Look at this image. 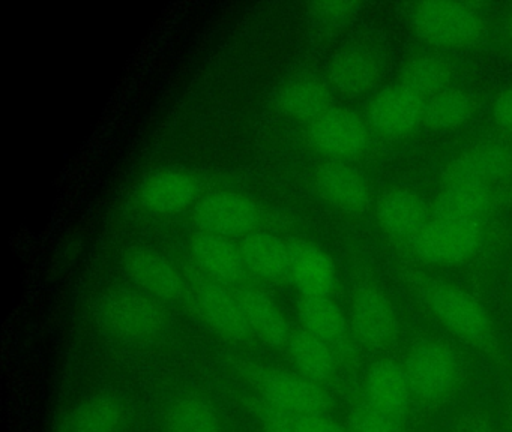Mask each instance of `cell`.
<instances>
[{
	"label": "cell",
	"mask_w": 512,
	"mask_h": 432,
	"mask_svg": "<svg viewBox=\"0 0 512 432\" xmlns=\"http://www.w3.org/2000/svg\"><path fill=\"white\" fill-rule=\"evenodd\" d=\"M404 278L431 317L449 333L485 353L497 350L496 327L481 300L458 285L430 278L413 267L404 269Z\"/></svg>",
	"instance_id": "obj_1"
},
{
	"label": "cell",
	"mask_w": 512,
	"mask_h": 432,
	"mask_svg": "<svg viewBox=\"0 0 512 432\" xmlns=\"http://www.w3.org/2000/svg\"><path fill=\"white\" fill-rule=\"evenodd\" d=\"M95 320L107 335L130 344L157 341L169 326L157 299L131 288L106 291L95 305Z\"/></svg>",
	"instance_id": "obj_2"
},
{
	"label": "cell",
	"mask_w": 512,
	"mask_h": 432,
	"mask_svg": "<svg viewBox=\"0 0 512 432\" xmlns=\"http://www.w3.org/2000/svg\"><path fill=\"white\" fill-rule=\"evenodd\" d=\"M416 35L440 48H467L478 45L487 33V23L475 6L449 0H427L412 9Z\"/></svg>",
	"instance_id": "obj_3"
},
{
	"label": "cell",
	"mask_w": 512,
	"mask_h": 432,
	"mask_svg": "<svg viewBox=\"0 0 512 432\" xmlns=\"http://www.w3.org/2000/svg\"><path fill=\"white\" fill-rule=\"evenodd\" d=\"M406 242L419 261L439 266L460 264L481 248L484 224L430 218Z\"/></svg>",
	"instance_id": "obj_4"
},
{
	"label": "cell",
	"mask_w": 512,
	"mask_h": 432,
	"mask_svg": "<svg viewBox=\"0 0 512 432\" xmlns=\"http://www.w3.org/2000/svg\"><path fill=\"white\" fill-rule=\"evenodd\" d=\"M413 398L439 402L451 395L461 377V363L449 345L434 339L419 342L403 363Z\"/></svg>",
	"instance_id": "obj_5"
},
{
	"label": "cell",
	"mask_w": 512,
	"mask_h": 432,
	"mask_svg": "<svg viewBox=\"0 0 512 432\" xmlns=\"http://www.w3.org/2000/svg\"><path fill=\"white\" fill-rule=\"evenodd\" d=\"M349 321L355 338L371 350L389 347L397 338L394 303L374 279H362L353 290Z\"/></svg>",
	"instance_id": "obj_6"
},
{
	"label": "cell",
	"mask_w": 512,
	"mask_h": 432,
	"mask_svg": "<svg viewBox=\"0 0 512 432\" xmlns=\"http://www.w3.org/2000/svg\"><path fill=\"white\" fill-rule=\"evenodd\" d=\"M308 140L317 152L331 161L349 162L367 152L371 134L358 113L332 107L308 123Z\"/></svg>",
	"instance_id": "obj_7"
},
{
	"label": "cell",
	"mask_w": 512,
	"mask_h": 432,
	"mask_svg": "<svg viewBox=\"0 0 512 432\" xmlns=\"http://www.w3.org/2000/svg\"><path fill=\"white\" fill-rule=\"evenodd\" d=\"M259 389L266 405L289 416L329 413L331 410V396L322 384L314 383L296 371L268 369L260 377Z\"/></svg>",
	"instance_id": "obj_8"
},
{
	"label": "cell",
	"mask_w": 512,
	"mask_h": 432,
	"mask_svg": "<svg viewBox=\"0 0 512 432\" xmlns=\"http://www.w3.org/2000/svg\"><path fill=\"white\" fill-rule=\"evenodd\" d=\"M413 393L403 363L379 360L370 366L362 384V405L403 426Z\"/></svg>",
	"instance_id": "obj_9"
},
{
	"label": "cell",
	"mask_w": 512,
	"mask_h": 432,
	"mask_svg": "<svg viewBox=\"0 0 512 432\" xmlns=\"http://www.w3.org/2000/svg\"><path fill=\"white\" fill-rule=\"evenodd\" d=\"M259 207L247 195L218 191L206 195L194 210L200 231L218 236H248L259 224Z\"/></svg>",
	"instance_id": "obj_10"
},
{
	"label": "cell",
	"mask_w": 512,
	"mask_h": 432,
	"mask_svg": "<svg viewBox=\"0 0 512 432\" xmlns=\"http://www.w3.org/2000/svg\"><path fill=\"white\" fill-rule=\"evenodd\" d=\"M124 269L140 291L164 302L184 296L181 272L170 258L151 248H133L125 254Z\"/></svg>",
	"instance_id": "obj_11"
},
{
	"label": "cell",
	"mask_w": 512,
	"mask_h": 432,
	"mask_svg": "<svg viewBox=\"0 0 512 432\" xmlns=\"http://www.w3.org/2000/svg\"><path fill=\"white\" fill-rule=\"evenodd\" d=\"M317 194L335 209L364 213L371 204V188L361 171L349 162H323L314 171Z\"/></svg>",
	"instance_id": "obj_12"
},
{
	"label": "cell",
	"mask_w": 512,
	"mask_h": 432,
	"mask_svg": "<svg viewBox=\"0 0 512 432\" xmlns=\"http://www.w3.org/2000/svg\"><path fill=\"white\" fill-rule=\"evenodd\" d=\"M512 174L511 147L499 143L476 144L455 156L442 177L443 183L469 182L494 188Z\"/></svg>",
	"instance_id": "obj_13"
},
{
	"label": "cell",
	"mask_w": 512,
	"mask_h": 432,
	"mask_svg": "<svg viewBox=\"0 0 512 432\" xmlns=\"http://www.w3.org/2000/svg\"><path fill=\"white\" fill-rule=\"evenodd\" d=\"M424 104L400 84L386 87L371 102V125L386 137H407L424 122Z\"/></svg>",
	"instance_id": "obj_14"
},
{
	"label": "cell",
	"mask_w": 512,
	"mask_h": 432,
	"mask_svg": "<svg viewBox=\"0 0 512 432\" xmlns=\"http://www.w3.org/2000/svg\"><path fill=\"white\" fill-rule=\"evenodd\" d=\"M289 282L301 296H331L337 267L331 255L307 240L289 242Z\"/></svg>",
	"instance_id": "obj_15"
},
{
	"label": "cell",
	"mask_w": 512,
	"mask_h": 432,
	"mask_svg": "<svg viewBox=\"0 0 512 432\" xmlns=\"http://www.w3.org/2000/svg\"><path fill=\"white\" fill-rule=\"evenodd\" d=\"M194 305L203 323L223 338L244 341L251 335L238 294L227 290L226 285L218 282L199 285Z\"/></svg>",
	"instance_id": "obj_16"
},
{
	"label": "cell",
	"mask_w": 512,
	"mask_h": 432,
	"mask_svg": "<svg viewBox=\"0 0 512 432\" xmlns=\"http://www.w3.org/2000/svg\"><path fill=\"white\" fill-rule=\"evenodd\" d=\"M190 249L197 266L214 282L235 285L245 278L241 249L229 237L199 231L191 239Z\"/></svg>",
	"instance_id": "obj_17"
},
{
	"label": "cell",
	"mask_w": 512,
	"mask_h": 432,
	"mask_svg": "<svg viewBox=\"0 0 512 432\" xmlns=\"http://www.w3.org/2000/svg\"><path fill=\"white\" fill-rule=\"evenodd\" d=\"M197 182L184 170L155 171L140 185L139 197L143 206L160 215L182 212L196 200Z\"/></svg>",
	"instance_id": "obj_18"
},
{
	"label": "cell",
	"mask_w": 512,
	"mask_h": 432,
	"mask_svg": "<svg viewBox=\"0 0 512 432\" xmlns=\"http://www.w3.org/2000/svg\"><path fill=\"white\" fill-rule=\"evenodd\" d=\"M296 309L302 329L331 345L337 354L349 351L352 327L331 296H301Z\"/></svg>",
	"instance_id": "obj_19"
},
{
	"label": "cell",
	"mask_w": 512,
	"mask_h": 432,
	"mask_svg": "<svg viewBox=\"0 0 512 432\" xmlns=\"http://www.w3.org/2000/svg\"><path fill=\"white\" fill-rule=\"evenodd\" d=\"M127 411L118 396L95 393L77 402L56 425L55 432H121Z\"/></svg>",
	"instance_id": "obj_20"
},
{
	"label": "cell",
	"mask_w": 512,
	"mask_h": 432,
	"mask_svg": "<svg viewBox=\"0 0 512 432\" xmlns=\"http://www.w3.org/2000/svg\"><path fill=\"white\" fill-rule=\"evenodd\" d=\"M275 104L290 119L311 123L332 108L331 90L314 75H293L281 81Z\"/></svg>",
	"instance_id": "obj_21"
},
{
	"label": "cell",
	"mask_w": 512,
	"mask_h": 432,
	"mask_svg": "<svg viewBox=\"0 0 512 432\" xmlns=\"http://www.w3.org/2000/svg\"><path fill=\"white\" fill-rule=\"evenodd\" d=\"M376 219L388 236L409 240L430 218L424 201L415 191L394 186L377 200Z\"/></svg>",
	"instance_id": "obj_22"
},
{
	"label": "cell",
	"mask_w": 512,
	"mask_h": 432,
	"mask_svg": "<svg viewBox=\"0 0 512 432\" xmlns=\"http://www.w3.org/2000/svg\"><path fill=\"white\" fill-rule=\"evenodd\" d=\"M494 204V188L479 183H443L433 216L448 221L482 222Z\"/></svg>",
	"instance_id": "obj_23"
},
{
	"label": "cell",
	"mask_w": 512,
	"mask_h": 432,
	"mask_svg": "<svg viewBox=\"0 0 512 432\" xmlns=\"http://www.w3.org/2000/svg\"><path fill=\"white\" fill-rule=\"evenodd\" d=\"M238 299L251 335L268 347H286L293 329L280 306L268 294L254 288L239 291Z\"/></svg>",
	"instance_id": "obj_24"
},
{
	"label": "cell",
	"mask_w": 512,
	"mask_h": 432,
	"mask_svg": "<svg viewBox=\"0 0 512 432\" xmlns=\"http://www.w3.org/2000/svg\"><path fill=\"white\" fill-rule=\"evenodd\" d=\"M242 260L247 272L269 282L289 281V243L266 231H253L242 240Z\"/></svg>",
	"instance_id": "obj_25"
},
{
	"label": "cell",
	"mask_w": 512,
	"mask_h": 432,
	"mask_svg": "<svg viewBox=\"0 0 512 432\" xmlns=\"http://www.w3.org/2000/svg\"><path fill=\"white\" fill-rule=\"evenodd\" d=\"M284 348L295 371L314 383L323 386L337 374L338 354L334 348L302 327L292 330Z\"/></svg>",
	"instance_id": "obj_26"
},
{
	"label": "cell",
	"mask_w": 512,
	"mask_h": 432,
	"mask_svg": "<svg viewBox=\"0 0 512 432\" xmlns=\"http://www.w3.org/2000/svg\"><path fill=\"white\" fill-rule=\"evenodd\" d=\"M379 80V60L365 48H346L335 54L329 65V81L344 95L370 92Z\"/></svg>",
	"instance_id": "obj_27"
},
{
	"label": "cell",
	"mask_w": 512,
	"mask_h": 432,
	"mask_svg": "<svg viewBox=\"0 0 512 432\" xmlns=\"http://www.w3.org/2000/svg\"><path fill=\"white\" fill-rule=\"evenodd\" d=\"M452 75L454 69L445 57L431 53L418 54L404 63L398 84L422 101H427L451 87Z\"/></svg>",
	"instance_id": "obj_28"
},
{
	"label": "cell",
	"mask_w": 512,
	"mask_h": 432,
	"mask_svg": "<svg viewBox=\"0 0 512 432\" xmlns=\"http://www.w3.org/2000/svg\"><path fill=\"white\" fill-rule=\"evenodd\" d=\"M166 432H223L220 414L214 405L196 393L178 396L164 414Z\"/></svg>",
	"instance_id": "obj_29"
},
{
	"label": "cell",
	"mask_w": 512,
	"mask_h": 432,
	"mask_svg": "<svg viewBox=\"0 0 512 432\" xmlns=\"http://www.w3.org/2000/svg\"><path fill=\"white\" fill-rule=\"evenodd\" d=\"M473 113L475 102L472 96L463 90L449 87L425 101L422 125L430 131H454L466 125Z\"/></svg>",
	"instance_id": "obj_30"
},
{
	"label": "cell",
	"mask_w": 512,
	"mask_h": 432,
	"mask_svg": "<svg viewBox=\"0 0 512 432\" xmlns=\"http://www.w3.org/2000/svg\"><path fill=\"white\" fill-rule=\"evenodd\" d=\"M361 3L352 0H325L308 5V15L325 26H338L358 14Z\"/></svg>",
	"instance_id": "obj_31"
},
{
	"label": "cell",
	"mask_w": 512,
	"mask_h": 432,
	"mask_svg": "<svg viewBox=\"0 0 512 432\" xmlns=\"http://www.w3.org/2000/svg\"><path fill=\"white\" fill-rule=\"evenodd\" d=\"M347 429L349 432H401V425L373 413L361 404L350 417Z\"/></svg>",
	"instance_id": "obj_32"
},
{
	"label": "cell",
	"mask_w": 512,
	"mask_h": 432,
	"mask_svg": "<svg viewBox=\"0 0 512 432\" xmlns=\"http://www.w3.org/2000/svg\"><path fill=\"white\" fill-rule=\"evenodd\" d=\"M289 419L296 432H349L346 426L329 416V413L289 416Z\"/></svg>",
	"instance_id": "obj_33"
},
{
	"label": "cell",
	"mask_w": 512,
	"mask_h": 432,
	"mask_svg": "<svg viewBox=\"0 0 512 432\" xmlns=\"http://www.w3.org/2000/svg\"><path fill=\"white\" fill-rule=\"evenodd\" d=\"M493 117L500 131L512 138V86L497 95L493 104Z\"/></svg>",
	"instance_id": "obj_34"
},
{
	"label": "cell",
	"mask_w": 512,
	"mask_h": 432,
	"mask_svg": "<svg viewBox=\"0 0 512 432\" xmlns=\"http://www.w3.org/2000/svg\"><path fill=\"white\" fill-rule=\"evenodd\" d=\"M263 432H296L287 414L263 405L262 408Z\"/></svg>",
	"instance_id": "obj_35"
},
{
	"label": "cell",
	"mask_w": 512,
	"mask_h": 432,
	"mask_svg": "<svg viewBox=\"0 0 512 432\" xmlns=\"http://www.w3.org/2000/svg\"><path fill=\"white\" fill-rule=\"evenodd\" d=\"M508 36L512 42V15H511V17H509V21H508Z\"/></svg>",
	"instance_id": "obj_36"
}]
</instances>
